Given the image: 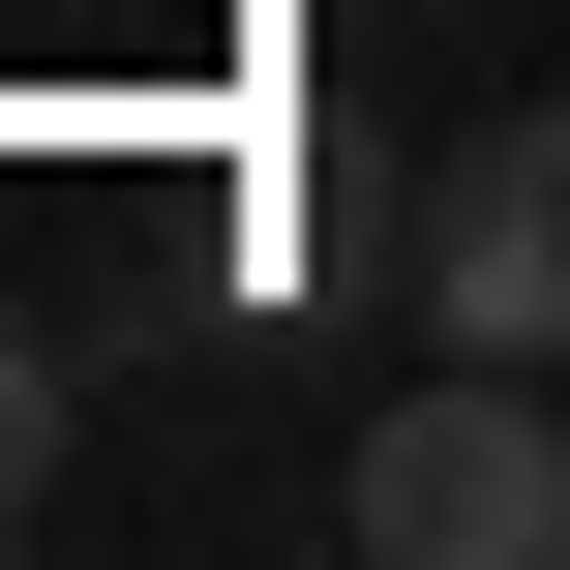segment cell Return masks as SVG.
Listing matches in <instances>:
<instances>
[{
	"mask_svg": "<svg viewBox=\"0 0 570 570\" xmlns=\"http://www.w3.org/2000/svg\"><path fill=\"white\" fill-rule=\"evenodd\" d=\"M331 541L361 570H570V361H451L421 331V391L331 451Z\"/></svg>",
	"mask_w": 570,
	"mask_h": 570,
	"instance_id": "obj_1",
	"label": "cell"
},
{
	"mask_svg": "<svg viewBox=\"0 0 570 570\" xmlns=\"http://www.w3.org/2000/svg\"><path fill=\"white\" fill-rule=\"evenodd\" d=\"M421 331H451V361H570V90L421 180Z\"/></svg>",
	"mask_w": 570,
	"mask_h": 570,
	"instance_id": "obj_2",
	"label": "cell"
},
{
	"mask_svg": "<svg viewBox=\"0 0 570 570\" xmlns=\"http://www.w3.org/2000/svg\"><path fill=\"white\" fill-rule=\"evenodd\" d=\"M30 511H60V361L0 331V541H30Z\"/></svg>",
	"mask_w": 570,
	"mask_h": 570,
	"instance_id": "obj_3",
	"label": "cell"
}]
</instances>
